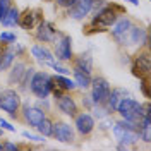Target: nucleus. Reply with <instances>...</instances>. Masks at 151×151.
I'll return each instance as SVG.
<instances>
[{
    "instance_id": "nucleus-1",
    "label": "nucleus",
    "mask_w": 151,
    "mask_h": 151,
    "mask_svg": "<svg viewBox=\"0 0 151 151\" xmlns=\"http://www.w3.org/2000/svg\"><path fill=\"white\" fill-rule=\"evenodd\" d=\"M122 14H127L125 10L120 7V5H115V4H106V7L101 9L100 12H96L89 22V28L93 29L94 33H101V31H106V29L112 26L113 22L117 21L119 16Z\"/></svg>"
},
{
    "instance_id": "nucleus-2",
    "label": "nucleus",
    "mask_w": 151,
    "mask_h": 151,
    "mask_svg": "<svg viewBox=\"0 0 151 151\" xmlns=\"http://www.w3.org/2000/svg\"><path fill=\"white\" fill-rule=\"evenodd\" d=\"M113 136L119 141V150H127L139 141V129L129 120H120L113 124Z\"/></svg>"
},
{
    "instance_id": "nucleus-3",
    "label": "nucleus",
    "mask_w": 151,
    "mask_h": 151,
    "mask_svg": "<svg viewBox=\"0 0 151 151\" xmlns=\"http://www.w3.org/2000/svg\"><path fill=\"white\" fill-rule=\"evenodd\" d=\"M52 88H53V77L48 72L35 70V74H33L31 81H29L28 91H31L40 100V98H48L52 94Z\"/></svg>"
},
{
    "instance_id": "nucleus-4",
    "label": "nucleus",
    "mask_w": 151,
    "mask_h": 151,
    "mask_svg": "<svg viewBox=\"0 0 151 151\" xmlns=\"http://www.w3.org/2000/svg\"><path fill=\"white\" fill-rule=\"evenodd\" d=\"M21 94L16 89H4L0 91V110L9 113L10 117H17L19 110H21Z\"/></svg>"
},
{
    "instance_id": "nucleus-5",
    "label": "nucleus",
    "mask_w": 151,
    "mask_h": 151,
    "mask_svg": "<svg viewBox=\"0 0 151 151\" xmlns=\"http://www.w3.org/2000/svg\"><path fill=\"white\" fill-rule=\"evenodd\" d=\"M53 47H55L53 55H55L57 60H60V62H70L72 60V57H74V53H72V38L69 35L58 31L57 38L53 40Z\"/></svg>"
},
{
    "instance_id": "nucleus-6",
    "label": "nucleus",
    "mask_w": 151,
    "mask_h": 151,
    "mask_svg": "<svg viewBox=\"0 0 151 151\" xmlns=\"http://www.w3.org/2000/svg\"><path fill=\"white\" fill-rule=\"evenodd\" d=\"M110 33H112V38L115 40L117 45L120 47H125L127 45V35H129V29L132 28V21L131 17H127V14H122L119 16L117 21L110 26Z\"/></svg>"
},
{
    "instance_id": "nucleus-7",
    "label": "nucleus",
    "mask_w": 151,
    "mask_h": 151,
    "mask_svg": "<svg viewBox=\"0 0 151 151\" xmlns=\"http://www.w3.org/2000/svg\"><path fill=\"white\" fill-rule=\"evenodd\" d=\"M89 88H91V100H93V103H105L108 94H110V89H112L110 83L105 77H101V76L91 77Z\"/></svg>"
},
{
    "instance_id": "nucleus-8",
    "label": "nucleus",
    "mask_w": 151,
    "mask_h": 151,
    "mask_svg": "<svg viewBox=\"0 0 151 151\" xmlns=\"http://www.w3.org/2000/svg\"><path fill=\"white\" fill-rule=\"evenodd\" d=\"M131 69H132V74L136 77H150V70H151V60H150V53L148 50L144 52H139L136 53L134 58H132V64H131Z\"/></svg>"
},
{
    "instance_id": "nucleus-9",
    "label": "nucleus",
    "mask_w": 151,
    "mask_h": 151,
    "mask_svg": "<svg viewBox=\"0 0 151 151\" xmlns=\"http://www.w3.org/2000/svg\"><path fill=\"white\" fill-rule=\"evenodd\" d=\"M52 137H55L58 142H65V144H72L76 141V132L74 127L67 122H57L52 124Z\"/></svg>"
},
{
    "instance_id": "nucleus-10",
    "label": "nucleus",
    "mask_w": 151,
    "mask_h": 151,
    "mask_svg": "<svg viewBox=\"0 0 151 151\" xmlns=\"http://www.w3.org/2000/svg\"><path fill=\"white\" fill-rule=\"evenodd\" d=\"M94 117L88 112H77L74 115V127L81 136H89L94 131Z\"/></svg>"
},
{
    "instance_id": "nucleus-11",
    "label": "nucleus",
    "mask_w": 151,
    "mask_h": 151,
    "mask_svg": "<svg viewBox=\"0 0 151 151\" xmlns=\"http://www.w3.org/2000/svg\"><path fill=\"white\" fill-rule=\"evenodd\" d=\"M43 21V14L40 9H26L19 16V26L22 29H36V26Z\"/></svg>"
},
{
    "instance_id": "nucleus-12",
    "label": "nucleus",
    "mask_w": 151,
    "mask_h": 151,
    "mask_svg": "<svg viewBox=\"0 0 151 151\" xmlns=\"http://www.w3.org/2000/svg\"><path fill=\"white\" fill-rule=\"evenodd\" d=\"M57 33H58V29L55 28V24H53V22H48V21L43 19V21L36 26L35 36H36V40L41 41V43H53V40L57 38Z\"/></svg>"
},
{
    "instance_id": "nucleus-13",
    "label": "nucleus",
    "mask_w": 151,
    "mask_h": 151,
    "mask_svg": "<svg viewBox=\"0 0 151 151\" xmlns=\"http://www.w3.org/2000/svg\"><path fill=\"white\" fill-rule=\"evenodd\" d=\"M19 112L22 113L24 122L29 124L31 127H36L38 124L47 117V112H45L43 108H40V106H33V105H24Z\"/></svg>"
},
{
    "instance_id": "nucleus-14",
    "label": "nucleus",
    "mask_w": 151,
    "mask_h": 151,
    "mask_svg": "<svg viewBox=\"0 0 151 151\" xmlns=\"http://www.w3.org/2000/svg\"><path fill=\"white\" fill-rule=\"evenodd\" d=\"M93 9V0H76L74 4L69 7V16L76 21H84Z\"/></svg>"
},
{
    "instance_id": "nucleus-15",
    "label": "nucleus",
    "mask_w": 151,
    "mask_h": 151,
    "mask_svg": "<svg viewBox=\"0 0 151 151\" xmlns=\"http://www.w3.org/2000/svg\"><path fill=\"white\" fill-rule=\"evenodd\" d=\"M31 55L35 57V58H36L41 65H48V67H50L57 60L55 55H53V52H52V50L45 45V43L33 45V47H31Z\"/></svg>"
},
{
    "instance_id": "nucleus-16",
    "label": "nucleus",
    "mask_w": 151,
    "mask_h": 151,
    "mask_svg": "<svg viewBox=\"0 0 151 151\" xmlns=\"http://www.w3.org/2000/svg\"><path fill=\"white\" fill-rule=\"evenodd\" d=\"M127 45H136V47H148V31L142 26H134L129 29L127 35Z\"/></svg>"
},
{
    "instance_id": "nucleus-17",
    "label": "nucleus",
    "mask_w": 151,
    "mask_h": 151,
    "mask_svg": "<svg viewBox=\"0 0 151 151\" xmlns=\"http://www.w3.org/2000/svg\"><path fill=\"white\" fill-rule=\"evenodd\" d=\"M57 101V108L60 110V112L67 115V117H74L76 113L79 112V108H77V103H76V100L70 96V94H60L58 98H55Z\"/></svg>"
},
{
    "instance_id": "nucleus-18",
    "label": "nucleus",
    "mask_w": 151,
    "mask_h": 151,
    "mask_svg": "<svg viewBox=\"0 0 151 151\" xmlns=\"http://www.w3.org/2000/svg\"><path fill=\"white\" fill-rule=\"evenodd\" d=\"M127 96H131V93H129L125 88H113V89H110V94H108V98H106V101H105V105H106V108L110 110V113H115L119 103L122 101L124 98H127Z\"/></svg>"
},
{
    "instance_id": "nucleus-19",
    "label": "nucleus",
    "mask_w": 151,
    "mask_h": 151,
    "mask_svg": "<svg viewBox=\"0 0 151 151\" xmlns=\"http://www.w3.org/2000/svg\"><path fill=\"white\" fill-rule=\"evenodd\" d=\"M16 60V53L14 50L10 48V45H0V72L4 70H9V67L14 64Z\"/></svg>"
},
{
    "instance_id": "nucleus-20",
    "label": "nucleus",
    "mask_w": 151,
    "mask_h": 151,
    "mask_svg": "<svg viewBox=\"0 0 151 151\" xmlns=\"http://www.w3.org/2000/svg\"><path fill=\"white\" fill-rule=\"evenodd\" d=\"M72 60H74L76 70H81V72H86V74L91 76V72H93V58H91V55L81 53V55H77L76 58L72 57Z\"/></svg>"
},
{
    "instance_id": "nucleus-21",
    "label": "nucleus",
    "mask_w": 151,
    "mask_h": 151,
    "mask_svg": "<svg viewBox=\"0 0 151 151\" xmlns=\"http://www.w3.org/2000/svg\"><path fill=\"white\" fill-rule=\"evenodd\" d=\"M26 64L24 62H16V64H12L9 67V77H7V81H9V84H19L21 83V79H22V76H24V70H26Z\"/></svg>"
},
{
    "instance_id": "nucleus-22",
    "label": "nucleus",
    "mask_w": 151,
    "mask_h": 151,
    "mask_svg": "<svg viewBox=\"0 0 151 151\" xmlns=\"http://www.w3.org/2000/svg\"><path fill=\"white\" fill-rule=\"evenodd\" d=\"M53 84L58 88V89H62L64 93H67V91H74L76 88V83L74 79H70V77H67V76L64 74H55L53 76Z\"/></svg>"
},
{
    "instance_id": "nucleus-23",
    "label": "nucleus",
    "mask_w": 151,
    "mask_h": 151,
    "mask_svg": "<svg viewBox=\"0 0 151 151\" xmlns=\"http://www.w3.org/2000/svg\"><path fill=\"white\" fill-rule=\"evenodd\" d=\"M19 16H21V10H19L16 5H12V7L7 10V14L4 16V19L0 21V24H2V26H5V28L17 26V24H19Z\"/></svg>"
},
{
    "instance_id": "nucleus-24",
    "label": "nucleus",
    "mask_w": 151,
    "mask_h": 151,
    "mask_svg": "<svg viewBox=\"0 0 151 151\" xmlns=\"http://www.w3.org/2000/svg\"><path fill=\"white\" fill-rule=\"evenodd\" d=\"M74 72V83L77 88H81V89H88L89 84H91V76L86 74V72H81V70H72Z\"/></svg>"
},
{
    "instance_id": "nucleus-25",
    "label": "nucleus",
    "mask_w": 151,
    "mask_h": 151,
    "mask_svg": "<svg viewBox=\"0 0 151 151\" xmlns=\"http://www.w3.org/2000/svg\"><path fill=\"white\" fill-rule=\"evenodd\" d=\"M52 124H53V122H52L48 117H45V119L38 124L35 129H36V131L43 136V137H52Z\"/></svg>"
},
{
    "instance_id": "nucleus-26",
    "label": "nucleus",
    "mask_w": 151,
    "mask_h": 151,
    "mask_svg": "<svg viewBox=\"0 0 151 151\" xmlns=\"http://www.w3.org/2000/svg\"><path fill=\"white\" fill-rule=\"evenodd\" d=\"M35 67H26V70H24V76H22V79H21V83H19V89L21 91H28V88H29V81H31V77H33V74H35Z\"/></svg>"
},
{
    "instance_id": "nucleus-27",
    "label": "nucleus",
    "mask_w": 151,
    "mask_h": 151,
    "mask_svg": "<svg viewBox=\"0 0 151 151\" xmlns=\"http://www.w3.org/2000/svg\"><path fill=\"white\" fill-rule=\"evenodd\" d=\"M16 33H10V31H4L2 35H0V43H4V45H10V43H16Z\"/></svg>"
},
{
    "instance_id": "nucleus-28",
    "label": "nucleus",
    "mask_w": 151,
    "mask_h": 151,
    "mask_svg": "<svg viewBox=\"0 0 151 151\" xmlns=\"http://www.w3.org/2000/svg\"><path fill=\"white\" fill-rule=\"evenodd\" d=\"M12 5H14L12 0H0V21L4 19V16L7 14V10H9Z\"/></svg>"
},
{
    "instance_id": "nucleus-29",
    "label": "nucleus",
    "mask_w": 151,
    "mask_h": 151,
    "mask_svg": "<svg viewBox=\"0 0 151 151\" xmlns=\"http://www.w3.org/2000/svg\"><path fill=\"white\" fill-rule=\"evenodd\" d=\"M139 81H141V91L144 98H150V77H142Z\"/></svg>"
},
{
    "instance_id": "nucleus-30",
    "label": "nucleus",
    "mask_w": 151,
    "mask_h": 151,
    "mask_svg": "<svg viewBox=\"0 0 151 151\" xmlns=\"http://www.w3.org/2000/svg\"><path fill=\"white\" fill-rule=\"evenodd\" d=\"M52 69H53V70H55L57 74H64V76H67L69 74V72H70V70H69V69H65V67H62V65H58V64H57V62H53V64H52Z\"/></svg>"
},
{
    "instance_id": "nucleus-31",
    "label": "nucleus",
    "mask_w": 151,
    "mask_h": 151,
    "mask_svg": "<svg viewBox=\"0 0 151 151\" xmlns=\"http://www.w3.org/2000/svg\"><path fill=\"white\" fill-rule=\"evenodd\" d=\"M22 136L26 137V139H29V141H36V142H43L45 139H43V136H35V134H29L28 131L22 132Z\"/></svg>"
},
{
    "instance_id": "nucleus-32",
    "label": "nucleus",
    "mask_w": 151,
    "mask_h": 151,
    "mask_svg": "<svg viewBox=\"0 0 151 151\" xmlns=\"http://www.w3.org/2000/svg\"><path fill=\"white\" fill-rule=\"evenodd\" d=\"M53 2H55L58 7H62V9H69V7L74 4L76 0H53Z\"/></svg>"
},
{
    "instance_id": "nucleus-33",
    "label": "nucleus",
    "mask_w": 151,
    "mask_h": 151,
    "mask_svg": "<svg viewBox=\"0 0 151 151\" xmlns=\"http://www.w3.org/2000/svg\"><path fill=\"white\" fill-rule=\"evenodd\" d=\"M0 129H5V131H9V132H16L14 125H10L7 120H2V119H0Z\"/></svg>"
},
{
    "instance_id": "nucleus-34",
    "label": "nucleus",
    "mask_w": 151,
    "mask_h": 151,
    "mask_svg": "<svg viewBox=\"0 0 151 151\" xmlns=\"http://www.w3.org/2000/svg\"><path fill=\"white\" fill-rule=\"evenodd\" d=\"M2 146H4V151H17L19 150V146L14 144V142H2Z\"/></svg>"
},
{
    "instance_id": "nucleus-35",
    "label": "nucleus",
    "mask_w": 151,
    "mask_h": 151,
    "mask_svg": "<svg viewBox=\"0 0 151 151\" xmlns=\"http://www.w3.org/2000/svg\"><path fill=\"white\" fill-rule=\"evenodd\" d=\"M124 2H131L132 5H139V0H124Z\"/></svg>"
},
{
    "instance_id": "nucleus-36",
    "label": "nucleus",
    "mask_w": 151,
    "mask_h": 151,
    "mask_svg": "<svg viewBox=\"0 0 151 151\" xmlns=\"http://www.w3.org/2000/svg\"><path fill=\"white\" fill-rule=\"evenodd\" d=\"M0 151H4V146H2V142H0Z\"/></svg>"
}]
</instances>
